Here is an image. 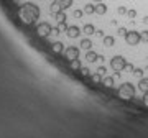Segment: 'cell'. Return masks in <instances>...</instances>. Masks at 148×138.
Wrapping results in <instances>:
<instances>
[{
    "mask_svg": "<svg viewBox=\"0 0 148 138\" xmlns=\"http://www.w3.org/2000/svg\"><path fill=\"white\" fill-rule=\"evenodd\" d=\"M40 7L32 3V2H27V3H23L20 7V10H18V15H20L21 21L25 23V25H33L35 21L40 18Z\"/></svg>",
    "mask_w": 148,
    "mask_h": 138,
    "instance_id": "obj_1",
    "label": "cell"
},
{
    "mask_svg": "<svg viewBox=\"0 0 148 138\" xmlns=\"http://www.w3.org/2000/svg\"><path fill=\"white\" fill-rule=\"evenodd\" d=\"M135 85L132 84V82H123V84L119 87V96L122 97V99H133L135 97Z\"/></svg>",
    "mask_w": 148,
    "mask_h": 138,
    "instance_id": "obj_2",
    "label": "cell"
},
{
    "mask_svg": "<svg viewBox=\"0 0 148 138\" xmlns=\"http://www.w3.org/2000/svg\"><path fill=\"white\" fill-rule=\"evenodd\" d=\"M73 2L74 0H54L53 3H51V7H49V13H51V15H56L58 12L73 7Z\"/></svg>",
    "mask_w": 148,
    "mask_h": 138,
    "instance_id": "obj_3",
    "label": "cell"
},
{
    "mask_svg": "<svg viewBox=\"0 0 148 138\" xmlns=\"http://www.w3.org/2000/svg\"><path fill=\"white\" fill-rule=\"evenodd\" d=\"M127 61H125V58L123 56H114V58L110 59V68L114 69V71H117V72H120V71H123V69L127 68Z\"/></svg>",
    "mask_w": 148,
    "mask_h": 138,
    "instance_id": "obj_4",
    "label": "cell"
},
{
    "mask_svg": "<svg viewBox=\"0 0 148 138\" xmlns=\"http://www.w3.org/2000/svg\"><path fill=\"white\" fill-rule=\"evenodd\" d=\"M51 31H53V27H51L48 21H41V23H38L36 35H38L40 38H48L49 35H51Z\"/></svg>",
    "mask_w": 148,
    "mask_h": 138,
    "instance_id": "obj_5",
    "label": "cell"
},
{
    "mask_svg": "<svg viewBox=\"0 0 148 138\" xmlns=\"http://www.w3.org/2000/svg\"><path fill=\"white\" fill-rule=\"evenodd\" d=\"M125 41H127L128 44H132V46H137L138 43L142 41V36H140L138 31H128L127 36H125Z\"/></svg>",
    "mask_w": 148,
    "mask_h": 138,
    "instance_id": "obj_6",
    "label": "cell"
},
{
    "mask_svg": "<svg viewBox=\"0 0 148 138\" xmlns=\"http://www.w3.org/2000/svg\"><path fill=\"white\" fill-rule=\"evenodd\" d=\"M64 54H66V59H68V61L77 59L79 58V48H76V46H69V48H66Z\"/></svg>",
    "mask_w": 148,
    "mask_h": 138,
    "instance_id": "obj_7",
    "label": "cell"
},
{
    "mask_svg": "<svg viewBox=\"0 0 148 138\" xmlns=\"http://www.w3.org/2000/svg\"><path fill=\"white\" fill-rule=\"evenodd\" d=\"M54 18H56V21H58V27H61V28H64L66 30V13H64V10H61V12H58L56 15H54Z\"/></svg>",
    "mask_w": 148,
    "mask_h": 138,
    "instance_id": "obj_8",
    "label": "cell"
},
{
    "mask_svg": "<svg viewBox=\"0 0 148 138\" xmlns=\"http://www.w3.org/2000/svg\"><path fill=\"white\" fill-rule=\"evenodd\" d=\"M64 31H66V35H68L69 38H77V36L81 35L79 27H76V25H73V27H68Z\"/></svg>",
    "mask_w": 148,
    "mask_h": 138,
    "instance_id": "obj_9",
    "label": "cell"
},
{
    "mask_svg": "<svg viewBox=\"0 0 148 138\" xmlns=\"http://www.w3.org/2000/svg\"><path fill=\"white\" fill-rule=\"evenodd\" d=\"M51 51H53L54 54H61L64 51V44L61 41H54L53 44H51Z\"/></svg>",
    "mask_w": 148,
    "mask_h": 138,
    "instance_id": "obj_10",
    "label": "cell"
},
{
    "mask_svg": "<svg viewBox=\"0 0 148 138\" xmlns=\"http://www.w3.org/2000/svg\"><path fill=\"white\" fill-rule=\"evenodd\" d=\"M95 13H97V15H106L107 13V5L104 2H99V3L95 5Z\"/></svg>",
    "mask_w": 148,
    "mask_h": 138,
    "instance_id": "obj_11",
    "label": "cell"
},
{
    "mask_svg": "<svg viewBox=\"0 0 148 138\" xmlns=\"http://www.w3.org/2000/svg\"><path fill=\"white\" fill-rule=\"evenodd\" d=\"M138 89L142 92H148V77H142L138 81Z\"/></svg>",
    "mask_w": 148,
    "mask_h": 138,
    "instance_id": "obj_12",
    "label": "cell"
},
{
    "mask_svg": "<svg viewBox=\"0 0 148 138\" xmlns=\"http://www.w3.org/2000/svg\"><path fill=\"white\" fill-rule=\"evenodd\" d=\"M86 59H87V61H89V63H95V61H97V59H99V54L95 53V51H87V53H86Z\"/></svg>",
    "mask_w": 148,
    "mask_h": 138,
    "instance_id": "obj_13",
    "label": "cell"
},
{
    "mask_svg": "<svg viewBox=\"0 0 148 138\" xmlns=\"http://www.w3.org/2000/svg\"><path fill=\"white\" fill-rule=\"evenodd\" d=\"M82 31H84L87 36L95 35V27H94V25H90V23H87V25H84V27H82Z\"/></svg>",
    "mask_w": 148,
    "mask_h": 138,
    "instance_id": "obj_14",
    "label": "cell"
},
{
    "mask_svg": "<svg viewBox=\"0 0 148 138\" xmlns=\"http://www.w3.org/2000/svg\"><path fill=\"white\" fill-rule=\"evenodd\" d=\"M82 49H86V51H89L90 48H92V41H90L89 38H84V40H81V44H79Z\"/></svg>",
    "mask_w": 148,
    "mask_h": 138,
    "instance_id": "obj_15",
    "label": "cell"
},
{
    "mask_svg": "<svg viewBox=\"0 0 148 138\" xmlns=\"http://www.w3.org/2000/svg\"><path fill=\"white\" fill-rule=\"evenodd\" d=\"M115 44V38L114 36H104V46L106 48H112Z\"/></svg>",
    "mask_w": 148,
    "mask_h": 138,
    "instance_id": "obj_16",
    "label": "cell"
},
{
    "mask_svg": "<svg viewBox=\"0 0 148 138\" xmlns=\"http://www.w3.org/2000/svg\"><path fill=\"white\" fill-rule=\"evenodd\" d=\"M84 13L86 15H92V13H95V5L94 3H87V5L84 7Z\"/></svg>",
    "mask_w": 148,
    "mask_h": 138,
    "instance_id": "obj_17",
    "label": "cell"
},
{
    "mask_svg": "<svg viewBox=\"0 0 148 138\" xmlns=\"http://www.w3.org/2000/svg\"><path fill=\"white\" fill-rule=\"evenodd\" d=\"M69 66H71V69H81V68H82V66H81L79 58H77V59H73V61H69Z\"/></svg>",
    "mask_w": 148,
    "mask_h": 138,
    "instance_id": "obj_18",
    "label": "cell"
},
{
    "mask_svg": "<svg viewBox=\"0 0 148 138\" xmlns=\"http://www.w3.org/2000/svg\"><path fill=\"white\" fill-rule=\"evenodd\" d=\"M132 74L135 76V77H138V79H142V77H143V69L142 68H133Z\"/></svg>",
    "mask_w": 148,
    "mask_h": 138,
    "instance_id": "obj_19",
    "label": "cell"
},
{
    "mask_svg": "<svg viewBox=\"0 0 148 138\" xmlns=\"http://www.w3.org/2000/svg\"><path fill=\"white\" fill-rule=\"evenodd\" d=\"M127 33H128V30H127V28H123V27H120L119 30H117V35H119V36L125 38V36H127Z\"/></svg>",
    "mask_w": 148,
    "mask_h": 138,
    "instance_id": "obj_20",
    "label": "cell"
},
{
    "mask_svg": "<svg viewBox=\"0 0 148 138\" xmlns=\"http://www.w3.org/2000/svg\"><path fill=\"white\" fill-rule=\"evenodd\" d=\"M114 82H115V81H114V77H106V79H104V85H107V87H112V85H114Z\"/></svg>",
    "mask_w": 148,
    "mask_h": 138,
    "instance_id": "obj_21",
    "label": "cell"
},
{
    "mask_svg": "<svg viewBox=\"0 0 148 138\" xmlns=\"http://www.w3.org/2000/svg\"><path fill=\"white\" fill-rule=\"evenodd\" d=\"M140 36H142V41H143V43H148V30H145V31H140Z\"/></svg>",
    "mask_w": 148,
    "mask_h": 138,
    "instance_id": "obj_22",
    "label": "cell"
},
{
    "mask_svg": "<svg viewBox=\"0 0 148 138\" xmlns=\"http://www.w3.org/2000/svg\"><path fill=\"white\" fill-rule=\"evenodd\" d=\"M73 15H74V18H82V15H84V10H74Z\"/></svg>",
    "mask_w": 148,
    "mask_h": 138,
    "instance_id": "obj_23",
    "label": "cell"
},
{
    "mask_svg": "<svg viewBox=\"0 0 148 138\" xmlns=\"http://www.w3.org/2000/svg\"><path fill=\"white\" fill-rule=\"evenodd\" d=\"M127 7H119V8H117V13H119V15H127Z\"/></svg>",
    "mask_w": 148,
    "mask_h": 138,
    "instance_id": "obj_24",
    "label": "cell"
},
{
    "mask_svg": "<svg viewBox=\"0 0 148 138\" xmlns=\"http://www.w3.org/2000/svg\"><path fill=\"white\" fill-rule=\"evenodd\" d=\"M127 16L128 18H135L137 16V10H127Z\"/></svg>",
    "mask_w": 148,
    "mask_h": 138,
    "instance_id": "obj_25",
    "label": "cell"
},
{
    "mask_svg": "<svg viewBox=\"0 0 148 138\" xmlns=\"http://www.w3.org/2000/svg\"><path fill=\"white\" fill-rule=\"evenodd\" d=\"M79 71H81V72H82L84 76H90V71H89V68H81Z\"/></svg>",
    "mask_w": 148,
    "mask_h": 138,
    "instance_id": "obj_26",
    "label": "cell"
},
{
    "mask_svg": "<svg viewBox=\"0 0 148 138\" xmlns=\"http://www.w3.org/2000/svg\"><path fill=\"white\" fill-rule=\"evenodd\" d=\"M90 79H92V82H99V81H101V74H94V76H90Z\"/></svg>",
    "mask_w": 148,
    "mask_h": 138,
    "instance_id": "obj_27",
    "label": "cell"
},
{
    "mask_svg": "<svg viewBox=\"0 0 148 138\" xmlns=\"http://www.w3.org/2000/svg\"><path fill=\"white\" fill-rule=\"evenodd\" d=\"M143 104L148 107V92H143Z\"/></svg>",
    "mask_w": 148,
    "mask_h": 138,
    "instance_id": "obj_28",
    "label": "cell"
},
{
    "mask_svg": "<svg viewBox=\"0 0 148 138\" xmlns=\"http://www.w3.org/2000/svg\"><path fill=\"white\" fill-rule=\"evenodd\" d=\"M106 71H107V69L106 68H104V66H101V68H99V69H97V72H99V74H106Z\"/></svg>",
    "mask_w": 148,
    "mask_h": 138,
    "instance_id": "obj_29",
    "label": "cell"
},
{
    "mask_svg": "<svg viewBox=\"0 0 148 138\" xmlns=\"http://www.w3.org/2000/svg\"><path fill=\"white\" fill-rule=\"evenodd\" d=\"M51 35H59V27L53 28V31H51Z\"/></svg>",
    "mask_w": 148,
    "mask_h": 138,
    "instance_id": "obj_30",
    "label": "cell"
},
{
    "mask_svg": "<svg viewBox=\"0 0 148 138\" xmlns=\"http://www.w3.org/2000/svg\"><path fill=\"white\" fill-rule=\"evenodd\" d=\"M95 35H97V36H102V38H104V30H99V31L95 30Z\"/></svg>",
    "mask_w": 148,
    "mask_h": 138,
    "instance_id": "obj_31",
    "label": "cell"
},
{
    "mask_svg": "<svg viewBox=\"0 0 148 138\" xmlns=\"http://www.w3.org/2000/svg\"><path fill=\"white\" fill-rule=\"evenodd\" d=\"M143 23H145V25H148V15L143 16Z\"/></svg>",
    "mask_w": 148,
    "mask_h": 138,
    "instance_id": "obj_32",
    "label": "cell"
},
{
    "mask_svg": "<svg viewBox=\"0 0 148 138\" xmlns=\"http://www.w3.org/2000/svg\"><path fill=\"white\" fill-rule=\"evenodd\" d=\"M125 69H128V71H133V66H132V64H127V68H125Z\"/></svg>",
    "mask_w": 148,
    "mask_h": 138,
    "instance_id": "obj_33",
    "label": "cell"
},
{
    "mask_svg": "<svg viewBox=\"0 0 148 138\" xmlns=\"http://www.w3.org/2000/svg\"><path fill=\"white\" fill-rule=\"evenodd\" d=\"M94 2H95V3H99V2H102V0H94Z\"/></svg>",
    "mask_w": 148,
    "mask_h": 138,
    "instance_id": "obj_34",
    "label": "cell"
}]
</instances>
